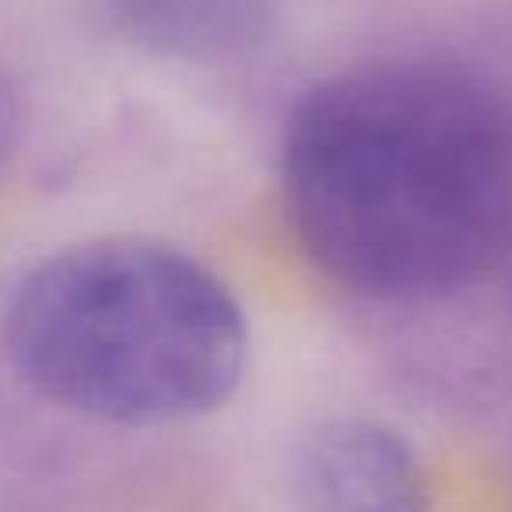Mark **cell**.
<instances>
[{"label": "cell", "instance_id": "5", "mask_svg": "<svg viewBox=\"0 0 512 512\" xmlns=\"http://www.w3.org/2000/svg\"><path fill=\"white\" fill-rule=\"evenodd\" d=\"M18 116H22V109H18V92L8 74L0 71V162L8 158L11 144H15V137H18Z\"/></svg>", "mask_w": 512, "mask_h": 512}, {"label": "cell", "instance_id": "2", "mask_svg": "<svg viewBox=\"0 0 512 512\" xmlns=\"http://www.w3.org/2000/svg\"><path fill=\"white\" fill-rule=\"evenodd\" d=\"M4 348L57 407L109 425H169L218 411L239 390L249 323L232 288L186 249L106 235L25 274Z\"/></svg>", "mask_w": 512, "mask_h": 512}, {"label": "cell", "instance_id": "4", "mask_svg": "<svg viewBox=\"0 0 512 512\" xmlns=\"http://www.w3.org/2000/svg\"><path fill=\"white\" fill-rule=\"evenodd\" d=\"M106 8L134 46L193 64L246 57L278 18V0H106Z\"/></svg>", "mask_w": 512, "mask_h": 512}, {"label": "cell", "instance_id": "1", "mask_svg": "<svg viewBox=\"0 0 512 512\" xmlns=\"http://www.w3.org/2000/svg\"><path fill=\"white\" fill-rule=\"evenodd\" d=\"M281 190L302 253L348 292H467L512 256V95L449 57L348 67L295 102Z\"/></svg>", "mask_w": 512, "mask_h": 512}, {"label": "cell", "instance_id": "3", "mask_svg": "<svg viewBox=\"0 0 512 512\" xmlns=\"http://www.w3.org/2000/svg\"><path fill=\"white\" fill-rule=\"evenodd\" d=\"M299 512H432L421 456L369 418H334L299 442L292 467Z\"/></svg>", "mask_w": 512, "mask_h": 512}]
</instances>
